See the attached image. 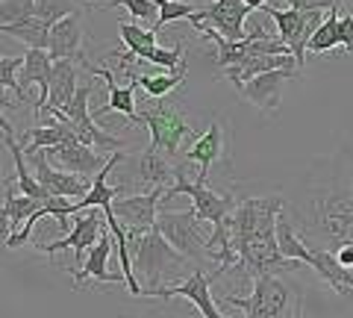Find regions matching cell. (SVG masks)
Masks as SVG:
<instances>
[{"label": "cell", "instance_id": "cell-20", "mask_svg": "<svg viewBox=\"0 0 353 318\" xmlns=\"http://www.w3.org/2000/svg\"><path fill=\"white\" fill-rule=\"evenodd\" d=\"M180 166L183 159L176 157H168V153H162L157 148H148L141 157L136 159V168H139V180L150 186V189H165L171 180H176V174H180Z\"/></svg>", "mask_w": 353, "mask_h": 318}, {"label": "cell", "instance_id": "cell-25", "mask_svg": "<svg viewBox=\"0 0 353 318\" xmlns=\"http://www.w3.org/2000/svg\"><path fill=\"white\" fill-rule=\"evenodd\" d=\"M127 77L130 80H136L139 83V89L145 92L148 97H168L171 92H176L183 86V80H185V65H180V68H174V71H168V74H136V71H127Z\"/></svg>", "mask_w": 353, "mask_h": 318}, {"label": "cell", "instance_id": "cell-6", "mask_svg": "<svg viewBox=\"0 0 353 318\" xmlns=\"http://www.w3.org/2000/svg\"><path fill=\"white\" fill-rule=\"evenodd\" d=\"M285 210V201L280 195H268V197H248V201L236 203V210L230 212L227 227H230V239L239 242V239L256 236V233H268V230H277V218Z\"/></svg>", "mask_w": 353, "mask_h": 318}, {"label": "cell", "instance_id": "cell-30", "mask_svg": "<svg viewBox=\"0 0 353 318\" xmlns=\"http://www.w3.org/2000/svg\"><path fill=\"white\" fill-rule=\"evenodd\" d=\"M197 15V6L192 3H180V0H168L165 6H159V18L153 21V30H162V27H168L174 24V21H192Z\"/></svg>", "mask_w": 353, "mask_h": 318}, {"label": "cell", "instance_id": "cell-9", "mask_svg": "<svg viewBox=\"0 0 353 318\" xmlns=\"http://www.w3.org/2000/svg\"><path fill=\"white\" fill-rule=\"evenodd\" d=\"M221 271H212L209 274V266H197L189 277H183V283H176V286H157V289H150L148 292V298H185V301H192L197 310H201L206 318H224L218 310V301L212 298V292H209V283H212L218 277Z\"/></svg>", "mask_w": 353, "mask_h": 318}, {"label": "cell", "instance_id": "cell-11", "mask_svg": "<svg viewBox=\"0 0 353 318\" xmlns=\"http://www.w3.org/2000/svg\"><path fill=\"white\" fill-rule=\"evenodd\" d=\"M103 227H106V218L101 221V215L94 212V206H88V212H85V215H77V221H74V227H71V233L65 236L62 242H53V245H48V248L41 245L39 250H44V254H48V259H50L53 254H59V250H74L77 268H80V266H83V259L88 257V250L97 245V239H101Z\"/></svg>", "mask_w": 353, "mask_h": 318}, {"label": "cell", "instance_id": "cell-24", "mask_svg": "<svg viewBox=\"0 0 353 318\" xmlns=\"http://www.w3.org/2000/svg\"><path fill=\"white\" fill-rule=\"evenodd\" d=\"M77 62L74 59H53L50 68V89H48V109L44 112H53V109H65L68 101L77 95Z\"/></svg>", "mask_w": 353, "mask_h": 318}, {"label": "cell", "instance_id": "cell-14", "mask_svg": "<svg viewBox=\"0 0 353 318\" xmlns=\"http://www.w3.org/2000/svg\"><path fill=\"white\" fill-rule=\"evenodd\" d=\"M44 153H48L50 162H57V166H62L65 171L83 174V177H88V174H97L106 166V162H103V150H97L94 145H85V141H80L77 136L59 141V145L44 148Z\"/></svg>", "mask_w": 353, "mask_h": 318}, {"label": "cell", "instance_id": "cell-7", "mask_svg": "<svg viewBox=\"0 0 353 318\" xmlns=\"http://www.w3.org/2000/svg\"><path fill=\"white\" fill-rule=\"evenodd\" d=\"M185 166L189 162L183 159V166H180V174H176V180H174V186L171 189H165V201H174L176 195H189L192 197V206H194V212L203 218V221H209V224H224L227 218H230V212L236 210V197L233 195H218L215 189H209L206 183H201V180H189L185 177Z\"/></svg>", "mask_w": 353, "mask_h": 318}, {"label": "cell", "instance_id": "cell-8", "mask_svg": "<svg viewBox=\"0 0 353 318\" xmlns=\"http://www.w3.org/2000/svg\"><path fill=\"white\" fill-rule=\"evenodd\" d=\"M262 12H268L271 21L277 24V36L292 48L297 65H306V45L312 39L315 27L324 21V12H301V9H292V6H274V3H265Z\"/></svg>", "mask_w": 353, "mask_h": 318}, {"label": "cell", "instance_id": "cell-22", "mask_svg": "<svg viewBox=\"0 0 353 318\" xmlns=\"http://www.w3.org/2000/svg\"><path fill=\"white\" fill-rule=\"evenodd\" d=\"M274 68H301V65H297V59L292 57V53H256V57L245 59L241 65H233V68H227L221 74H224L236 89H241V86H245L248 80H253L256 74L274 71Z\"/></svg>", "mask_w": 353, "mask_h": 318}, {"label": "cell", "instance_id": "cell-26", "mask_svg": "<svg viewBox=\"0 0 353 318\" xmlns=\"http://www.w3.org/2000/svg\"><path fill=\"white\" fill-rule=\"evenodd\" d=\"M0 36H12L21 39L27 48H44L48 50V41H50V24L41 21L39 15H30L24 21H15V24H3L0 27Z\"/></svg>", "mask_w": 353, "mask_h": 318}, {"label": "cell", "instance_id": "cell-35", "mask_svg": "<svg viewBox=\"0 0 353 318\" xmlns=\"http://www.w3.org/2000/svg\"><path fill=\"white\" fill-rule=\"evenodd\" d=\"M339 36H341V50L353 53V12L341 6V15H339Z\"/></svg>", "mask_w": 353, "mask_h": 318}, {"label": "cell", "instance_id": "cell-38", "mask_svg": "<svg viewBox=\"0 0 353 318\" xmlns=\"http://www.w3.org/2000/svg\"><path fill=\"white\" fill-rule=\"evenodd\" d=\"M77 3H80V6H94L97 0H77Z\"/></svg>", "mask_w": 353, "mask_h": 318}, {"label": "cell", "instance_id": "cell-21", "mask_svg": "<svg viewBox=\"0 0 353 318\" xmlns=\"http://www.w3.org/2000/svg\"><path fill=\"white\" fill-rule=\"evenodd\" d=\"M50 68H53V59L44 48H27L24 50V74H21V86L30 89V86H39L41 95L39 101L32 103L36 106V115H44L48 109V89H50Z\"/></svg>", "mask_w": 353, "mask_h": 318}, {"label": "cell", "instance_id": "cell-27", "mask_svg": "<svg viewBox=\"0 0 353 318\" xmlns=\"http://www.w3.org/2000/svg\"><path fill=\"white\" fill-rule=\"evenodd\" d=\"M341 6H345V3L327 9V18L315 27V32H312V39H309L306 50H312V53H330V50L341 48V36H339V15H341Z\"/></svg>", "mask_w": 353, "mask_h": 318}, {"label": "cell", "instance_id": "cell-36", "mask_svg": "<svg viewBox=\"0 0 353 318\" xmlns=\"http://www.w3.org/2000/svg\"><path fill=\"white\" fill-rule=\"evenodd\" d=\"M0 130H3V133H15L12 124H9V121H6V115H3V106H0Z\"/></svg>", "mask_w": 353, "mask_h": 318}, {"label": "cell", "instance_id": "cell-37", "mask_svg": "<svg viewBox=\"0 0 353 318\" xmlns=\"http://www.w3.org/2000/svg\"><path fill=\"white\" fill-rule=\"evenodd\" d=\"M245 3H248L250 9H262L265 3H268V0H245Z\"/></svg>", "mask_w": 353, "mask_h": 318}, {"label": "cell", "instance_id": "cell-12", "mask_svg": "<svg viewBox=\"0 0 353 318\" xmlns=\"http://www.w3.org/2000/svg\"><path fill=\"white\" fill-rule=\"evenodd\" d=\"M253 12V9L245 3V0H215L212 6L197 9V15L192 18V24H206L218 30L221 36L227 39H245V18Z\"/></svg>", "mask_w": 353, "mask_h": 318}, {"label": "cell", "instance_id": "cell-15", "mask_svg": "<svg viewBox=\"0 0 353 318\" xmlns=\"http://www.w3.org/2000/svg\"><path fill=\"white\" fill-rule=\"evenodd\" d=\"M185 162H197V180L206 183L209 180V168L215 166L218 159H227V133H224V121L212 118V124L206 127L203 136H197L183 153Z\"/></svg>", "mask_w": 353, "mask_h": 318}, {"label": "cell", "instance_id": "cell-23", "mask_svg": "<svg viewBox=\"0 0 353 318\" xmlns=\"http://www.w3.org/2000/svg\"><path fill=\"white\" fill-rule=\"evenodd\" d=\"M44 201H39V197H27V195H15L12 192V186L6 183V195H3V201H0V236L9 239V236H15L21 227H24V221L39 210Z\"/></svg>", "mask_w": 353, "mask_h": 318}, {"label": "cell", "instance_id": "cell-39", "mask_svg": "<svg viewBox=\"0 0 353 318\" xmlns=\"http://www.w3.org/2000/svg\"><path fill=\"white\" fill-rule=\"evenodd\" d=\"M153 3H157V6H165V3H168V0H153Z\"/></svg>", "mask_w": 353, "mask_h": 318}, {"label": "cell", "instance_id": "cell-16", "mask_svg": "<svg viewBox=\"0 0 353 318\" xmlns=\"http://www.w3.org/2000/svg\"><path fill=\"white\" fill-rule=\"evenodd\" d=\"M48 53L50 59H74L80 65H88L85 53H83V12H77L59 18L50 27V41H48Z\"/></svg>", "mask_w": 353, "mask_h": 318}, {"label": "cell", "instance_id": "cell-4", "mask_svg": "<svg viewBox=\"0 0 353 318\" xmlns=\"http://www.w3.org/2000/svg\"><path fill=\"white\" fill-rule=\"evenodd\" d=\"M157 230L180 250L183 257H189L194 266H215L212 250H209V236L212 233L203 230V218L194 212V206L192 210H183V212L159 210Z\"/></svg>", "mask_w": 353, "mask_h": 318}, {"label": "cell", "instance_id": "cell-2", "mask_svg": "<svg viewBox=\"0 0 353 318\" xmlns=\"http://www.w3.org/2000/svg\"><path fill=\"white\" fill-rule=\"evenodd\" d=\"M218 304L236 306L248 318H285V315H301V295L297 286L289 280L277 277V274L265 271L253 277V286L248 298H236V295H218Z\"/></svg>", "mask_w": 353, "mask_h": 318}, {"label": "cell", "instance_id": "cell-29", "mask_svg": "<svg viewBox=\"0 0 353 318\" xmlns=\"http://www.w3.org/2000/svg\"><path fill=\"white\" fill-rule=\"evenodd\" d=\"M118 32H121V39H124V45H127V50L132 53V57H136L139 62H148L150 50L157 48V30H141L136 24H127V21H121Z\"/></svg>", "mask_w": 353, "mask_h": 318}, {"label": "cell", "instance_id": "cell-32", "mask_svg": "<svg viewBox=\"0 0 353 318\" xmlns=\"http://www.w3.org/2000/svg\"><path fill=\"white\" fill-rule=\"evenodd\" d=\"M36 15V0H0V27Z\"/></svg>", "mask_w": 353, "mask_h": 318}, {"label": "cell", "instance_id": "cell-18", "mask_svg": "<svg viewBox=\"0 0 353 318\" xmlns=\"http://www.w3.org/2000/svg\"><path fill=\"white\" fill-rule=\"evenodd\" d=\"M32 166H36V177L39 183L48 189L50 195H59V197H83L88 189H92V180H85L83 174H74V171H57L50 166V159L44 157V150L32 153Z\"/></svg>", "mask_w": 353, "mask_h": 318}, {"label": "cell", "instance_id": "cell-19", "mask_svg": "<svg viewBox=\"0 0 353 318\" xmlns=\"http://www.w3.org/2000/svg\"><path fill=\"white\" fill-rule=\"evenodd\" d=\"M112 248H115V236H112V230H103L101 239H97V245L88 250V257L83 259V266L74 271V283L77 286H83V283L92 277L97 283H124V274H112V271H106V262H109V254H112Z\"/></svg>", "mask_w": 353, "mask_h": 318}, {"label": "cell", "instance_id": "cell-10", "mask_svg": "<svg viewBox=\"0 0 353 318\" xmlns=\"http://www.w3.org/2000/svg\"><path fill=\"white\" fill-rule=\"evenodd\" d=\"M297 74H301V68H274V71L256 74L253 80L241 86L239 95L245 101H250L253 106H259L265 115H277L280 101H283V86Z\"/></svg>", "mask_w": 353, "mask_h": 318}, {"label": "cell", "instance_id": "cell-17", "mask_svg": "<svg viewBox=\"0 0 353 318\" xmlns=\"http://www.w3.org/2000/svg\"><path fill=\"white\" fill-rule=\"evenodd\" d=\"M85 68L92 71L94 80H103L106 92H109V103L101 106V109H94V118H103L109 112H121V115H127L130 124H139V106H136V89H139V83L130 80V86H118L109 68H94V65H85Z\"/></svg>", "mask_w": 353, "mask_h": 318}, {"label": "cell", "instance_id": "cell-13", "mask_svg": "<svg viewBox=\"0 0 353 318\" xmlns=\"http://www.w3.org/2000/svg\"><path fill=\"white\" fill-rule=\"evenodd\" d=\"M165 197V189H150L148 195H132V197H115L112 210L124 221V230H139V233H150L157 230L159 201Z\"/></svg>", "mask_w": 353, "mask_h": 318}, {"label": "cell", "instance_id": "cell-3", "mask_svg": "<svg viewBox=\"0 0 353 318\" xmlns=\"http://www.w3.org/2000/svg\"><path fill=\"white\" fill-rule=\"evenodd\" d=\"M139 124H148L150 130V148H157L168 157L183 159L185 148L197 139L192 121L183 115L180 103L168 97H153V103H141L139 109Z\"/></svg>", "mask_w": 353, "mask_h": 318}, {"label": "cell", "instance_id": "cell-34", "mask_svg": "<svg viewBox=\"0 0 353 318\" xmlns=\"http://www.w3.org/2000/svg\"><path fill=\"white\" fill-rule=\"evenodd\" d=\"M283 6H292V9H301V12H327L345 0H280Z\"/></svg>", "mask_w": 353, "mask_h": 318}, {"label": "cell", "instance_id": "cell-33", "mask_svg": "<svg viewBox=\"0 0 353 318\" xmlns=\"http://www.w3.org/2000/svg\"><path fill=\"white\" fill-rule=\"evenodd\" d=\"M112 6H124L130 9L132 18L139 21H150V18H159V6L153 0H106L103 9H112Z\"/></svg>", "mask_w": 353, "mask_h": 318}, {"label": "cell", "instance_id": "cell-1", "mask_svg": "<svg viewBox=\"0 0 353 318\" xmlns=\"http://www.w3.org/2000/svg\"><path fill=\"white\" fill-rule=\"evenodd\" d=\"M127 248L132 257V268H136V277L141 274V298H148L150 289L165 286V280L174 277H189L192 259L183 257L168 239H165L159 230H150V233H139V230H127Z\"/></svg>", "mask_w": 353, "mask_h": 318}, {"label": "cell", "instance_id": "cell-31", "mask_svg": "<svg viewBox=\"0 0 353 318\" xmlns=\"http://www.w3.org/2000/svg\"><path fill=\"white\" fill-rule=\"evenodd\" d=\"M77 9H80V3H77V0H36V15H39L41 21H48L50 27L57 24L59 18L77 12Z\"/></svg>", "mask_w": 353, "mask_h": 318}, {"label": "cell", "instance_id": "cell-28", "mask_svg": "<svg viewBox=\"0 0 353 318\" xmlns=\"http://www.w3.org/2000/svg\"><path fill=\"white\" fill-rule=\"evenodd\" d=\"M27 136H30V141L24 145V157H32V153H39V150H44V148L59 145V141L71 139V136H74V130L57 118L53 124H44V127H32V130H27Z\"/></svg>", "mask_w": 353, "mask_h": 318}, {"label": "cell", "instance_id": "cell-5", "mask_svg": "<svg viewBox=\"0 0 353 318\" xmlns=\"http://www.w3.org/2000/svg\"><path fill=\"white\" fill-rule=\"evenodd\" d=\"M92 92H94V86H80L77 95L68 101V106H65V109H53L50 115L68 124L74 130V136L80 141H85V145H94L97 150H121V148H124V141L94 124L92 109H88V97H92Z\"/></svg>", "mask_w": 353, "mask_h": 318}]
</instances>
